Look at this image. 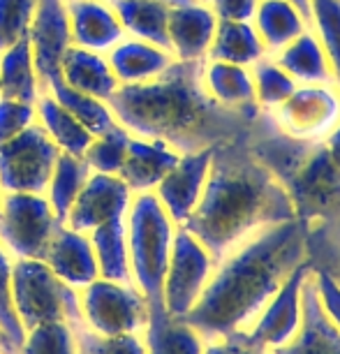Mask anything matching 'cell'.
Returning <instances> with one entry per match:
<instances>
[{"instance_id":"33","label":"cell","mask_w":340,"mask_h":354,"mask_svg":"<svg viewBox=\"0 0 340 354\" xmlns=\"http://www.w3.org/2000/svg\"><path fill=\"white\" fill-rule=\"evenodd\" d=\"M44 93H49L58 104H63L65 109H68L72 116H75L77 121L91 132L93 137L111 130L113 125L118 123L116 116H113V111H111V106L106 104L104 100H97L93 95H86V93L75 91L72 86H68L63 82V77L58 79V82L46 86Z\"/></svg>"},{"instance_id":"44","label":"cell","mask_w":340,"mask_h":354,"mask_svg":"<svg viewBox=\"0 0 340 354\" xmlns=\"http://www.w3.org/2000/svg\"><path fill=\"white\" fill-rule=\"evenodd\" d=\"M257 5L259 0H209V8L220 21H252Z\"/></svg>"},{"instance_id":"19","label":"cell","mask_w":340,"mask_h":354,"mask_svg":"<svg viewBox=\"0 0 340 354\" xmlns=\"http://www.w3.org/2000/svg\"><path fill=\"white\" fill-rule=\"evenodd\" d=\"M72 44L106 53L125 37L116 12L106 0H65Z\"/></svg>"},{"instance_id":"45","label":"cell","mask_w":340,"mask_h":354,"mask_svg":"<svg viewBox=\"0 0 340 354\" xmlns=\"http://www.w3.org/2000/svg\"><path fill=\"white\" fill-rule=\"evenodd\" d=\"M310 269H312V266H310ZM312 278H315L319 301H322L326 315H329L333 322H336L338 329H340V287L333 283V280L326 276L324 271L312 269Z\"/></svg>"},{"instance_id":"50","label":"cell","mask_w":340,"mask_h":354,"mask_svg":"<svg viewBox=\"0 0 340 354\" xmlns=\"http://www.w3.org/2000/svg\"><path fill=\"white\" fill-rule=\"evenodd\" d=\"M0 354H10V352H5V350H0Z\"/></svg>"},{"instance_id":"37","label":"cell","mask_w":340,"mask_h":354,"mask_svg":"<svg viewBox=\"0 0 340 354\" xmlns=\"http://www.w3.org/2000/svg\"><path fill=\"white\" fill-rule=\"evenodd\" d=\"M312 28L331 65L333 82L340 88V0H310Z\"/></svg>"},{"instance_id":"42","label":"cell","mask_w":340,"mask_h":354,"mask_svg":"<svg viewBox=\"0 0 340 354\" xmlns=\"http://www.w3.org/2000/svg\"><path fill=\"white\" fill-rule=\"evenodd\" d=\"M35 121H37L35 104L0 97V144L17 137L19 132L30 128Z\"/></svg>"},{"instance_id":"25","label":"cell","mask_w":340,"mask_h":354,"mask_svg":"<svg viewBox=\"0 0 340 354\" xmlns=\"http://www.w3.org/2000/svg\"><path fill=\"white\" fill-rule=\"evenodd\" d=\"M204 86L220 104L245 113H259L252 75L243 65H232L223 61H204Z\"/></svg>"},{"instance_id":"20","label":"cell","mask_w":340,"mask_h":354,"mask_svg":"<svg viewBox=\"0 0 340 354\" xmlns=\"http://www.w3.org/2000/svg\"><path fill=\"white\" fill-rule=\"evenodd\" d=\"M178 158H181V153L174 151L171 146L155 142V139L132 135L128 144V156H125L118 176L132 190V195L135 192H151L158 188V183L167 176V171L178 162Z\"/></svg>"},{"instance_id":"18","label":"cell","mask_w":340,"mask_h":354,"mask_svg":"<svg viewBox=\"0 0 340 354\" xmlns=\"http://www.w3.org/2000/svg\"><path fill=\"white\" fill-rule=\"evenodd\" d=\"M218 17L206 3L174 5L169 10V49L176 61H204L209 56Z\"/></svg>"},{"instance_id":"21","label":"cell","mask_w":340,"mask_h":354,"mask_svg":"<svg viewBox=\"0 0 340 354\" xmlns=\"http://www.w3.org/2000/svg\"><path fill=\"white\" fill-rule=\"evenodd\" d=\"M106 61L118 79V84H144L160 77L162 72L176 61L171 51L160 49L144 39L123 37L113 49L106 51Z\"/></svg>"},{"instance_id":"1","label":"cell","mask_w":340,"mask_h":354,"mask_svg":"<svg viewBox=\"0 0 340 354\" xmlns=\"http://www.w3.org/2000/svg\"><path fill=\"white\" fill-rule=\"evenodd\" d=\"M204 61H174L151 82L118 86L106 104L130 135L162 142L181 156L248 135L257 113L220 104L204 86Z\"/></svg>"},{"instance_id":"43","label":"cell","mask_w":340,"mask_h":354,"mask_svg":"<svg viewBox=\"0 0 340 354\" xmlns=\"http://www.w3.org/2000/svg\"><path fill=\"white\" fill-rule=\"evenodd\" d=\"M204 354H271V350L257 347L243 333H229V336L206 340Z\"/></svg>"},{"instance_id":"46","label":"cell","mask_w":340,"mask_h":354,"mask_svg":"<svg viewBox=\"0 0 340 354\" xmlns=\"http://www.w3.org/2000/svg\"><path fill=\"white\" fill-rule=\"evenodd\" d=\"M324 146H326V151H329V156L333 158V162L340 167V123L333 128L331 135L324 139Z\"/></svg>"},{"instance_id":"14","label":"cell","mask_w":340,"mask_h":354,"mask_svg":"<svg viewBox=\"0 0 340 354\" xmlns=\"http://www.w3.org/2000/svg\"><path fill=\"white\" fill-rule=\"evenodd\" d=\"M308 259L292 273V276L280 285V290L273 294L271 301L264 306L257 319L252 322L248 331L243 333L250 343L264 350H273L278 345H285L294 338V333L301 326V285L308 273Z\"/></svg>"},{"instance_id":"4","label":"cell","mask_w":340,"mask_h":354,"mask_svg":"<svg viewBox=\"0 0 340 354\" xmlns=\"http://www.w3.org/2000/svg\"><path fill=\"white\" fill-rule=\"evenodd\" d=\"M250 151L285 185L303 225L319 220L340 202V167L324 142H308L278 128L271 111L262 109L245 135Z\"/></svg>"},{"instance_id":"9","label":"cell","mask_w":340,"mask_h":354,"mask_svg":"<svg viewBox=\"0 0 340 354\" xmlns=\"http://www.w3.org/2000/svg\"><path fill=\"white\" fill-rule=\"evenodd\" d=\"M61 149L37 121L0 144V190L44 195Z\"/></svg>"},{"instance_id":"2","label":"cell","mask_w":340,"mask_h":354,"mask_svg":"<svg viewBox=\"0 0 340 354\" xmlns=\"http://www.w3.org/2000/svg\"><path fill=\"white\" fill-rule=\"evenodd\" d=\"M287 220H296L287 190L243 135L213 149L202 197L178 227L195 234L220 262L257 232Z\"/></svg>"},{"instance_id":"7","label":"cell","mask_w":340,"mask_h":354,"mask_svg":"<svg viewBox=\"0 0 340 354\" xmlns=\"http://www.w3.org/2000/svg\"><path fill=\"white\" fill-rule=\"evenodd\" d=\"M61 225L46 195L3 192L0 197V243L15 259H42Z\"/></svg>"},{"instance_id":"34","label":"cell","mask_w":340,"mask_h":354,"mask_svg":"<svg viewBox=\"0 0 340 354\" xmlns=\"http://www.w3.org/2000/svg\"><path fill=\"white\" fill-rule=\"evenodd\" d=\"M88 176H91V167L86 165L84 156H72V153H61L58 156L44 195L49 199L51 209L61 223L68 216L70 206L75 204V199L82 192Z\"/></svg>"},{"instance_id":"15","label":"cell","mask_w":340,"mask_h":354,"mask_svg":"<svg viewBox=\"0 0 340 354\" xmlns=\"http://www.w3.org/2000/svg\"><path fill=\"white\" fill-rule=\"evenodd\" d=\"M213 149L195 151V153H183L178 158V162L167 171V176L158 183V188L153 190L160 199V204L164 206V211L169 213V218L174 220V225H183L190 218V213L195 211L209 178V167H211Z\"/></svg>"},{"instance_id":"26","label":"cell","mask_w":340,"mask_h":354,"mask_svg":"<svg viewBox=\"0 0 340 354\" xmlns=\"http://www.w3.org/2000/svg\"><path fill=\"white\" fill-rule=\"evenodd\" d=\"M42 93V82H39L32 49L26 35L0 53V97L35 104Z\"/></svg>"},{"instance_id":"47","label":"cell","mask_w":340,"mask_h":354,"mask_svg":"<svg viewBox=\"0 0 340 354\" xmlns=\"http://www.w3.org/2000/svg\"><path fill=\"white\" fill-rule=\"evenodd\" d=\"M292 5L299 10V15L303 17V21L308 24V28L312 26V5H310V0H290Z\"/></svg>"},{"instance_id":"29","label":"cell","mask_w":340,"mask_h":354,"mask_svg":"<svg viewBox=\"0 0 340 354\" xmlns=\"http://www.w3.org/2000/svg\"><path fill=\"white\" fill-rule=\"evenodd\" d=\"M262 56H266L264 42L250 21H220L218 19V28L206 58L248 68Z\"/></svg>"},{"instance_id":"23","label":"cell","mask_w":340,"mask_h":354,"mask_svg":"<svg viewBox=\"0 0 340 354\" xmlns=\"http://www.w3.org/2000/svg\"><path fill=\"white\" fill-rule=\"evenodd\" d=\"M61 77L75 91L86 93V95H93L97 100H104V102L121 86L118 79L113 77L104 53L84 49V46H75V44L63 56Z\"/></svg>"},{"instance_id":"36","label":"cell","mask_w":340,"mask_h":354,"mask_svg":"<svg viewBox=\"0 0 340 354\" xmlns=\"http://www.w3.org/2000/svg\"><path fill=\"white\" fill-rule=\"evenodd\" d=\"M130 137L132 135L121 123H116L111 130L102 132V135L93 137L88 149L84 153V160L91 167V171L118 176V171H121V167L125 162V156H128Z\"/></svg>"},{"instance_id":"32","label":"cell","mask_w":340,"mask_h":354,"mask_svg":"<svg viewBox=\"0 0 340 354\" xmlns=\"http://www.w3.org/2000/svg\"><path fill=\"white\" fill-rule=\"evenodd\" d=\"M88 236H91L93 252H95L100 278L113 280V283H132L125 218L111 220V223L97 227Z\"/></svg>"},{"instance_id":"22","label":"cell","mask_w":340,"mask_h":354,"mask_svg":"<svg viewBox=\"0 0 340 354\" xmlns=\"http://www.w3.org/2000/svg\"><path fill=\"white\" fill-rule=\"evenodd\" d=\"M146 354H204L206 338L185 317H174L164 306H149L144 331Z\"/></svg>"},{"instance_id":"17","label":"cell","mask_w":340,"mask_h":354,"mask_svg":"<svg viewBox=\"0 0 340 354\" xmlns=\"http://www.w3.org/2000/svg\"><path fill=\"white\" fill-rule=\"evenodd\" d=\"M42 262L63 283H68L75 290H84L86 285H91L93 280L100 278L91 236L84 232L70 230L68 225H61L56 230Z\"/></svg>"},{"instance_id":"30","label":"cell","mask_w":340,"mask_h":354,"mask_svg":"<svg viewBox=\"0 0 340 354\" xmlns=\"http://www.w3.org/2000/svg\"><path fill=\"white\" fill-rule=\"evenodd\" d=\"M305 255L312 269L324 271L340 287V202L305 225Z\"/></svg>"},{"instance_id":"39","label":"cell","mask_w":340,"mask_h":354,"mask_svg":"<svg viewBox=\"0 0 340 354\" xmlns=\"http://www.w3.org/2000/svg\"><path fill=\"white\" fill-rule=\"evenodd\" d=\"M75 340H77V354H146L142 333L100 336V333L79 324L75 326Z\"/></svg>"},{"instance_id":"5","label":"cell","mask_w":340,"mask_h":354,"mask_svg":"<svg viewBox=\"0 0 340 354\" xmlns=\"http://www.w3.org/2000/svg\"><path fill=\"white\" fill-rule=\"evenodd\" d=\"M176 225L155 192H135L125 213V236L132 285L149 306H162V285L169 266Z\"/></svg>"},{"instance_id":"12","label":"cell","mask_w":340,"mask_h":354,"mask_svg":"<svg viewBox=\"0 0 340 354\" xmlns=\"http://www.w3.org/2000/svg\"><path fill=\"white\" fill-rule=\"evenodd\" d=\"M32 61L42 82V91L61 79L63 56L72 46L70 19L65 0H37L28 28Z\"/></svg>"},{"instance_id":"41","label":"cell","mask_w":340,"mask_h":354,"mask_svg":"<svg viewBox=\"0 0 340 354\" xmlns=\"http://www.w3.org/2000/svg\"><path fill=\"white\" fill-rule=\"evenodd\" d=\"M12 264H15V257L0 243V329L5 331L10 343L19 350L23 343L26 331L19 324L15 315V306H12Z\"/></svg>"},{"instance_id":"28","label":"cell","mask_w":340,"mask_h":354,"mask_svg":"<svg viewBox=\"0 0 340 354\" xmlns=\"http://www.w3.org/2000/svg\"><path fill=\"white\" fill-rule=\"evenodd\" d=\"M255 28L264 42L266 53L276 56L292 39L308 30V24L290 0H259L255 12Z\"/></svg>"},{"instance_id":"38","label":"cell","mask_w":340,"mask_h":354,"mask_svg":"<svg viewBox=\"0 0 340 354\" xmlns=\"http://www.w3.org/2000/svg\"><path fill=\"white\" fill-rule=\"evenodd\" d=\"M19 354H77L75 326L51 322L26 331Z\"/></svg>"},{"instance_id":"35","label":"cell","mask_w":340,"mask_h":354,"mask_svg":"<svg viewBox=\"0 0 340 354\" xmlns=\"http://www.w3.org/2000/svg\"><path fill=\"white\" fill-rule=\"evenodd\" d=\"M250 68H252L250 75H252V86H255L257 104L266 111L280 106L296 91L299 84L280 68L273 56H262Z\"/></svg>"},{"instance_id":"49","label":"cell","mask_w":340,"mask_h":354,"mask_svg":"<svg viewBox=\"0 0 340 354\" xmlns=\"http://www.w3.org/2000/svg\"><path fill=\"white\" fill-rule=\"evenodd\" d=\"M199 3H206V5H209V0H199Z\"/></svg>"},{"instance_id":"40","label":"cell","mask_w":340,"mask_h":354,"mask_svg":"<svg viewBox=\"0 0 340 354\" xmlns=\"http://www.w3.org/2000/svg\"><path fill=\"white\" fill-rule=\"evenodd\" d=\"M37 0H0V53L28 35Z\"/></svg>"},{"instance_id":"27","label":"cell","mask_w":340,"mask_h":354,"mask_svg":"<svg viewBox=\"0 0 340 354\" xmlns=\"http://www.w3.org/2000/svg\"><path fill=\"white\" fill-rule=\"evenodd\" d=\"M273 58H276V63L280 68L301 86L336 84L333 82L331 65L326 61V53L312 30L301 32V35L296 39H292V42L285 46L283 51H278Z\"/></svg>"},{"instance_id":"31","label":"cell","mask_w":340,"mask_h":354,"mask_svg":"<svg viewBox=\"0 0 340 354\" xmlns=\"http://www.w3.org/2000/svg\"><path fill=\"white\" fill-rule=\"evenodd\" d=\"M35 113H37V123L42 125V130L49 135L51 142L61 149V153L84 156L93 135L63 104H58L49 93H42L35 102Z\"/></svg>"},{"instance_id":"16","label":"cell","mask_w":340,"mask_h":354,"mask_svg":"<svg viewBox=\"0 0 340 354\" xmlns=\"http://www.w3.org/2000/svg\"><path fill=\"white\" fill-rule=\"evenodd\" d=\"M271 354H340V329L319 301L312 269H308L301 285V326L294 338L273 347Z\"/></svg>"},{"instance_id":"10","label":"cell","mask_w":340,"mask_h":354,"mask_svg":"<svg viewBox=\"0 0 340 354\" xmlns=\"http://www.w3.org/2000/svg\"><path fill=\"white\" fill-rule=\"evenodd\" d=\"M216 264L218 262L195 234H190L185 227H176L162 285L164 310L174 317L188 315L209 285Z\"/></svg>"},{"instance_id":"48","label":"cell","mask_w":340,"mask_h":354,"mask_svg":"<svg viewBox=\"0 0 340 354\" xmlns=\"http://www.w3.org/2000/svg\"><path fill=\"white\" fill-rule=\"evenodd\" d=\"M0 350H5V352H10V354H19V350L10 343V338L5 336L3 329H0Z\"/></svg>"},{"instance_id":"13","label":"cell","mask_w":340,"mask_h":354,"mask_svg":"<svg viewBox=\"0 0 340 354\" xmlns=\"http://www.w3.org/2000/svg\"><path fill=\"white\" fill-rule=\"evenodd\" d=\"M130 199L132 190L125 185L121 176L91 171L75 204L70 206L63 225H68L70 230L91 234L93 230L111 223V220L125 218Z\"/></svg>"},{"instance_id":"8","label":"cell","mask_w":340,"mask_h":354,"mask_svg":"<svg viewBox=\"0 0 340 354\" xmlns=\"http://www.w3.org/2000/svg\"><path fill=\"white\" fill-rule=\"evenodd\" d=\"M79 299L84 326L100 336L142 333L149 322V301L132 283L97 278L79 290Z\"/></svg>"},{"instance_id":"6","label":"cell","mask_w":340,"mask_h":354,"mask_svg":"<svg viewBox=\"0 0 340 354\" xmlns=\"http://www.w3.org/2000/svg\"><path fill=\"white\" fill-rule=\"evenodd\" d=\"M12 306L23 331L51 322L84 324L79 290L63 283L42 259H15Z\"/></svg>"},{"instance_id":"11","label":"cell","mask_w":340,"mask_h":354,"mask_svg":"<svg viewBox=\"0 0 340 354\" xmlns=\"http://www.w3.org/2000/svg\"><path fill=\"white\" fill-rule=\"evenodd\" d=\"M271 116L292 137L324 142L340 123V88L336 84L296 86L290 100L271 109Z\"/></svg>"},{"instance_id":"51","label":"cell","mask_w":340,"mask_h":354,"mask_svg":"<svg viewBox=\"0 0 340 354\" xmlns=\"http://www.w3.org/2000/svg\"><path fill=\"white\" fill-rule=\"evenodd\" d=\"M0 197H3V190H0Z\"/></svg>"},{"instance_id":"24","label":"cell","mask_w":340,"mask_h":354,"mask_svg":"<svg viewBox=\"0 0 340 354\" xmlns=\"http://www.w3.org/2000/svg\"><path fill=\"white\" fill-rule=\"evenodd\" d=\"M116 12L125 35L144 39L160 49H169V10L171 5L164 0H106ZM174 56V53H171Z\"/></svg>"},{"instance_id":"3","label":"cell","mask_w":340,"mask_h":354,"mask_svg":"<svg viewBox=\"0 0 340 354\" xmlns=\"http://www.w3.org/2000/svg\"><path fill=\"white\" fill-rule=\"evenodd\" d=\"M305 259L301 220L266 227L220 259L185 319L206 340L248 331L280 285Z\"/></svg>"}]
</instances>
